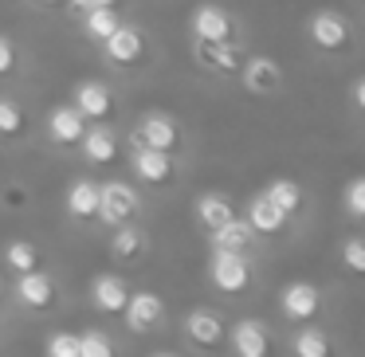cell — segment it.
Returning a JSON list of instances; mask_svg holds the SVG:
<instances>
[{"mask_svg": "<svg viewBox=\"0 0 365 357\" xmlns=\"http://www.w3.org/2000/svg\"><path fill=\"white\" fill-rule=\"evenodd\" d=\"M63 9L71 16H83V12H95V9H118V0H63Z\"/></svg>", "mask_w": 365, "mask_h": 357, "instance_id": "cell-35", "label": "cell"}, {"mask_svg": "<svg viewBox=\"0 0 365 357\" xmlns=\"http://www.w3.org/2000/svg\"><path fill=\"white\" fill-rule=\"evenodd\" d=\"M12 294H16V302L24 310H48L51 302H56V279L48 275V271H24V275H16V286H12Z\"/></svg>", "mask_w": 365, "mask_h": 357, "instance_id": "cell-16", "label": "cell"}, {"mask_svg": "<svg viewBox=\"0 0 365 357\" xmlns=\"http://www.w3.org/2000/svg\"><path fill=\"white\" fill-rule=\"evenodd\" d=\"M130 145H145V150H161V153H181L185 150V126L169 110H145V114H138L134 130H130Z\"/></svg>", "mask_w": 365, "mask_h": 357, "instance_id": "cell-2", "label": "cell"}, {"mask_svg": "<svg viewBox=\"0 0 365 357\" xmlns=\"http://www.w3.org/2000/svg\"><path fill=\"white\" fill-rule=\"evenodd\" d=\"M279 310H283V318H291V322H310V318L322 310V291H318L314 283H287L283 294H279Z\"/></svg>", "mask_w": 365, "mask_h": 357, "instance_id": "cell-15", "label": "cell"}, {"mask_svg": "<svg viewBox=\"0 0 365 357\" xmlns=\"http://www.w3.org/2000/svg\"><path fill=\"white\" fill-rule=\"evenodd\" d=\"M228 338H232V353L236 357H267L271 353L267 326H263L259 318H240L228 330Z\"/></svg>", "mask_w": 365, "mask_h": 357, "instance_id": "cell-17", "label": "cell"}, {"mask_svg": "<svg viewBox=\"0 0 365 357\" xmlns=\"http://www.w3.org/2000/svg\"><path fill=\"white\" fill-rule=\"evenodd\" d=\"M0 205H4V208H28V205H32V189L20 185V181H9L4 189H0Z\"/></svg>", "mask_w": 365, "mask_h": 357, "instance_id": "cell-34", "label": "cell"}, {"mask_svg": "<svg viewBox=\"0 0 365 357\" xmlns=\"http://www.w3.org/2000/svg\"><path fill=\"white\" fill-rule=\"evenodd\" d=\"M32 9H43V12H51V9H63V0H28Z\"/></svg>", "mask_w": 365, "mask_h": 357, "instance_id": "cell-37", "label": "cell"}, {"mask_svg": "<svg viewBox=\"0 0 365 357\" xmlns=\"http://www.w3.org/2000/svg\"><path fill=\"white\" fill-rule=\"evenodd\" d=\"M79 357H118V353H114V341L103 330H83L79 333Z\"/></svg>", "mask_w": 365, "mask_h": 357, "instance_id": "cell-30", "label": "cell"}, {"mask_svg": "<svg viewBox=\"0 0 365 357\" xmlns=\"http://www.w3.org/2000/svg\"><path fill=\"white\" fill-rule=\"evenodd\" d=\"M341 263H346L354 275H361V271H365V239L361 236H349L346 244H341Z\"/></svg>", "mask_w": 365, "mask_h": 357, "instance_id": "cell-33", "label": "cell"}, {"mask_svg": "<svg viewBox=\"0 0 365 357\" xmlns=\"http://www.w3.org/2000/svg\"><path fill=\"white\" fill-rule=\"evenodd\" d=\"M118 134H114V126L110 122H91L87 130H83V138H79V145L75 150L83 153V161L87 165H110L114 157H118Z\"/></svg>", "mask_w": 365, "mask_h": 357, "instance_id": "cell-14", "label": "cell"}, {"mask_svg": "<svg viewBox=\"0 0 365 357\" xmlns=\"http://www.w3.org/2000/svg\"><path fill=\"white\" fill-rule=\"evenodd\" d=\"M240 87L247 90L252 98H271L279 95V90L287 87V71L283 63H279L275 56H263V51H252V56H244V63H240Z\"/></svg>", "mask_w": 365, "mask_h": 357, "instance_id": "cell-7", "label": "cell"}, {"mask_svg": "<svg viewBox=\"0 0 365 357\" xmlns=\"http://www.w3.org/2000/svg\"><path fill=\"white\" fill-rule=\"evenodd\" d=\"M341 200H346L349 220H361L365 216V177H354V181L346 185V192H341Z\"/></svg>", "mask_w": 365, "mask_h": 357, "instance_id": "cell-31", "label": "cell"}, {"mask_svg": "<svg viewBox=\"0 0 365 357\" xmlns=\"http://www.w3.org/2000/svg\"><path fill=\"white\" fill-rule=\"evenodd\" d=\"M98 51H103V59L114 67V71H134V67L145 63V56H150V36H145L142 24L122 20V24L98 43Z\"/></svg>", "mask_w": 365, "mask_h": 357, "instance_id": "cell-3", "label": "cell"}, {"mask_svg": "<svg viewBox=\"0 0 365 357\" xmlns=\"http://www.w3.org/2000/svg\"><path fill=\"white\" fill-rule=\"evenodd\" d=\"M208 279L220 294H244L252 286V263L240 252H212L208 259Z\"/></svg>", "mask_w": 365, "mask_h": 357, "instance_id": "cell-10", "label": "cell"}, {"mask_svg": "<svg viewBox=\"0 0 365 357\" xmlns=\"http://www.w3.org/2000/svg\"><path fill=\"white\" fill-rule=\"evenodd\" d=\"M20 71H24V48H20L9 32H0V83L16 79Z\"/></svg>", "mask_w": 365, "mask_h": 357, "instance_id": "cell-29", "label": "cell"}, {"mask_svg": "<svg viewBox=\"0 0 365 357\" xmlns=\"http://www.w3.org/2000/svg\"><path fill=\"white\" fill-rule=\"evenodd\" d=\"M75 20H79V36H83V40L98 48V43H103L106 36L122 24V12L118 9H95V12H83V16H75Z\"/></svg>", "mask_w": 365, "mask_h": 357, "instance_id": "cell-25", "label": "cell"}, {"mask_svg": "<svg viewBox=\"0 0 365 357\" xmlns=\"http://www.w3.org/2000/svg\"><path fill=\"white\" fill-rule=\"evenodd\" d=\"M153 357H177V353H169V349H161V353H153Z\"/></svg>", "mask_w": 365, "mask_h": 357, "instance_id": "cell-38", "label": "cell"}, {"mask_svg": "<svg viewBox=\"0 0 365 357\" xmlns=\"http://www.w3.org/2000/svg\"><path fill=\"white\" fill-rule=\"evenodd\" d=\"M63 208L71 220H95L98 216V181L91 177H75L63 192Z\"/></svg>", "mask_w": 365, "mask_h": 357, "instance_id": "cell-21", "label": "cell"}, {"mask_svg": "<svg viewBox=\"0 0 365 357\" xmlns=\"http://www.w3.org/2000/svg\"><path fill=\"white\" fill-rule=\"evenodd\" d=\"M307 40H310V48H314L318 56H334V59L349 56V51L357 48L354 24H349V16H346V12H338V9H318V12H310V20H307Z\"/></svg>", "mask_w": 365, "mask_h": 357, "instance_id": "cell-1", "label": "cell"}, {"mask_svg": "<svg viewBox=\"0 0 365 357\" xmlns=\"http://www.w3.org/2000/svg\"><path fill=\"white\" fill-rule=\"evenodd\" d=\"M28 130H32V118L20 106V98L0 95V142H24Z\"/></svg>", "mask_w": 365, "mask_h": 357, "instance_id": "cell-24", "label": "cell"}, {"mask_svg": "<svg viewBox=\"0 0 365 357\" xmlns=\"http://www.w3.org/2000/svg\"><path fill=\"white\" fill-rule=\"evenodd\" d=\"M48 357H79V333L56 330L48 338Z\"/></svg>", "mask_w": 365, "mask_h": 357, "instance_id": "cell-32", "label": "cell"}, {"mask_svg": "<svg viewBox=\"0 0 365 357\" xmlns=\"http://www.w3.org/2000/svg\"><path fill=\"white\" fill-rule=\"evenodd\" d=\"M185 338L197 349H220L224 338H228V326H224V318L216 314V310L197 306V310L185 314Z\"/></svg>", "mask_w": 365, "mask_h": 357, "instance_id": "cell-13", "label": "cell"}, {"mask_svg": "<svg viewBox=\"0 0 365 357\" xmlns=\"http://www.w3.org/2000/svg\"><path fill=\"white\" fill-rule=\"evenodd\" d=\"M208 244H212V252H240V255H247L255 247V232L247 228L244 216H232L228 224H220V228L208 232Z\"/></svg>", "mask_w": 365, "mask_h": 357, "instance_id": "cell-22", "label": "cell"}, {"mask_svg": "<svg viewBox=\"0 0 365 357\" xmlns=\"http://www.w3.org/2000/svg\"><path fill=\"white\" fill-rule=\"evenodd\" d=\"M126 299H130V286H126V279H122V275L103 271V275L91 279V302H95L103 314H122Z\"/></svg>", "mask_w": 365, "mask_h": 357, "instance_id": "cell-19", "label": "cell"}, {"mask_svg": "<svg viewBox=\"0 0 365 357\" xmlns=\"http://www.w3.org/2000/svg\"><path fill=\"white\" fill-rule=\"evenodd\" d=\"M189 40H244L240 16L220 0H200L189 12Z\"/></svg>", "mask_w": 365, "mask_h": 357, "instance_id": "cell-5", "label": "cell"}, {"mask_svg": "<svg viewBox=\"0 0 365 357\" xmlns=\"http://www.w3.org/2000/svg\"><path fill=\"white\" fill-rule=\"evenodd\" d=\"M192 63L212 79H236L244 63V40H189Z\"/></svg>", "mask_w": 365, "mask_h": 357, "instance_id": "cell-4", "label": "cell"}, {"mask_svg": "<svg viewBox=\"0 0 365 357\" xmlns=\"http://www.w3.org/2000/svg\"><path fill=\"white\" fill-rule=\"evenodd\" d=\"M145 252H150V232H145L138 220L118 224V228H114V236H110V255H114L118 263H138Z\"/></svg>", "mask_w": 365, "mask_h": 357, "instance_id": "cell-20", "label": "cell"}, {"mask_svg": "<svg viewBox=\"0 0 365 357\" xmlns=\"http://www.w3.org/2000/svg\"><path fill=\"white\" fill-rule=\"evenodd\" d=\"M4 263H9V271H16V275L36 271L40 267V247H36L32 239H9V244H4Z\"/></svg>", "mask_w": 365, "mask_h": 357, "instance_id": "cell-27", "label": "cell"}, {"mask_svg": "<svg viewBox=\"0 0 365 357\" xmlns=\"http://www.w3.org/2000/svg\"><path fill=\"white\" fill-rule=\"evenodd\" d=\"M349 106H354V110L365 106V79H354V87H349Z\"/></svg>", "mask_w": 365, "mask_h": 357, "instance_id": "cell-36", "label": "cell"}, {"mask_svg": "<svg viewBox=\"0 0 365 357\" xmlns=\"http://www.w3.org/2000/svg\"><path fill=\"white\" fill-rule=\"evenodd\" d=\"M294 357H330V338L314 326H302L294 333Z\"/></svg>", "mask_w": 365, "mask_h": 357, "instance_id": "cell-28", "label": "cell"}, {"mask_svg": "<svg viewBox=\"0 0 365 357\" xmlns=\"http://www.w3.org/2000/svg\"><path fill=\"white\" fill-rule=\"evenodd\" d=\"M130 173L138 185L145 189H169L181 173L177 165V153H161V150H145V145H130Z\"/></svg>", "mask_w": 365, "mask_h": 357, "instance_id": "cell-8", "label": "cell"}, {"mask_svg": "<svg viewBox=\"0 0 365 357\" xmlns=\"http://www.w3.org/2000/svg\"><path fill=\"white\" fill-rule=\"evenodd\" d=\"M87 126L91 122L83 118L71 103H59L43 114V138H48V145H56V150H75Z\"/></svg>", "mask_w": 365, "mask_h": 357, "instance_id": "cell-11", "label": "cell"}, {"mask_svg": "<svg viewBox=\"0 0 365 357\" xmlns=\"http://www.w3.org/2000/svg\"><path fill=\"white\" fill-rule=\"evenodd\" d=\"M244 220H247V228H252L255 236H283L287 224H291V216H287L283 208H275V205H271V200L259 192V197L247 200Z\"/></svg>", "mask_w": 365, "mask_h": 357, "instance_id": "cell-18", "label": "cell"}, {"mask_svg": "<svg viewBox=\"0 0 365 357\" xmlns=\"http://www.w3.org/2000/svg\"><path fill=\"white\" fill-rule=\"evenodd\" d=\"M192 216H197V224L205 232L220 228V224H228L232 216H236V205H232L228 192H200L197 200H192Z\"/></svg>", "mask_w": 365, "mask_h": 357, "instance_id": "cell-23", "label": "cell"}, {"mask_svg": "<svg viewBox=\"0 0 365 357\" xmlns=\"http://www.w3.org/2000/svg\"><path fill=\"white\" fill-rule=\"evenodd\" d=\"M142 208H145V200H142V192H138L130 181H98V216L95 220L118 228V224L138 220Z\"/></svg>", "mask_w": 365, "mask_h": 357, "instance_id": "cell-6", "label": "cell"}, {"mask_svg": "<svg viewBox=\"0 0 365 357\" xmlns=\"http://www.w3.org/2000/svg\"><path fill=\"white\" fill-rule=\"evenodd\" d=\"M263 197H267L275 208H283L287 216H294V212L302 208V185L291 181V177H275V181H267Z\"/></svg>", "mask_w": 365, "mask_h": 357, "instance_id": "cell-26", "label": "cell"}, {"mask_svg": "<svg viewBox=\"0 0 365 357\" xmlns=\"http://www.w3.org/2000/svg\"><path fill=\"white\" fill-rule=\"evenodd\" d=\"M122 318H126L130 333H150L165 318V299L153 291H130L126 306H122Z\"/></svg>", "mask_w": 365, "mask_h": 357, "instance_id": "cell-12", "label": "cell"}, {"mask_svg": "<svg viewBox=\"0 0 365 357\" xmlns=\"http://www.w3.org/2000/svg\"><path fill=\"white\" fill-rule=\"evenodd\" d=\"M71 106L87 122H114L118 118V98L106 79H79L71 87Z\"/></svg>", "mask_w": 365, "mask_h": 357, "instance_id": "cell-9", "label": "cell"}]
</instances>
